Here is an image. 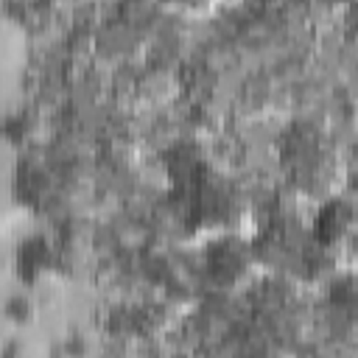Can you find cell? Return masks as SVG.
<instances>
[{
    "mask_svg": "<svg viewBox=\"0 0 358 358\" xmlns=\"http://www.w3.org/2000/svg\"><path fill=\"white\" fill-rule=\"evenodd\" d=\"M48 260H50V249H48L45 238H28L20 246V274L22 277H34Z\"/></svg>",
    "mask_w": 358,
    "mask_h": 358,
    "instance_id": "cell-4",
    "label": "cell"
},
{
    "mask_svg": "<svg viewBox=\"0 0 358 358\" xmlns=\"http://www.w3.org/2000/svg\"><path fill=\"white\" fill-rule=\"evenodd\" d=\"M280 157H282L288 176L302 190H316L319 185L327 182L333 151H330L324 131L316 123L296 120L294 126H288L280 143Z\"/></svg>",
    "mask_w": 358,
    "mask_h": 358,
    "instance_id": "cell-1",
    "label": "cell"
},
{
    "mask_svg": "<svg viewBox=\"0 0 358 358\" xmlns=\"http://www.w3.org/2000/svg\"><path fill=\"white\" fill-rule=\"evenodd\" d=\"M358 210L347 201V199H330L319 207L316 221H313V243L319 246H333L336 241H341L344 232H350V227L355 224Z\"/></svg>",
    "mask_w": 358,
    "mask_h": 358,
    "instance_id": "cell-3",
    "label": "cell"
},
{
    "mask_svg": "<svg viewBox=\"0 0 358 358\" xmlns=\"http://www.w3.org/2000/svg\"><path fill=\"white\" fill-rule=\"evenodd\" d=\"M249 266V249L238 238H218L204 252V268L218 285H232Z\"/></svg>",
    "mask_w": 358,
    "mask_h": 358,
    "instance_id": "cell-2",
    "label": "cell"
}]
</instances>
